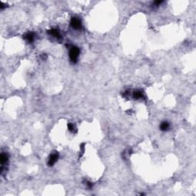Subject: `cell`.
Listing matches in <instances>:
<instances>
[{
	"instance_id": "obj_1",
	"label": "cell",
	"mask_w": 196,
	"mask_h": 196,
	"mask_svg": "<svg viewBox=\"0 0 196 196\" xmlns=\"http://www.w3.org/2000/svg\"><path fill=\"white\" fill-rule=\"evenodd\" d=\"M79 55H80V49L76 46H71L70 48V51H69V57H70V61L72 62V63L74 64L76 63L78 59Z\"/></svg>"
},
{
	"instance_id": "obj_3",
	"label": "cell",
	"mask_w": 196,
	"mask_h": 196,
	"mask_svg": "<svg viewBox=\"0 0 196 196\" xmlns=\"http://www.w3.org/2000/svg\"><path fill=\"white\" fill-rule=\"evenodd\" d=\"M70 25H71V27L74 28V29H81V26H82L81 20L76 17H73L72 19H71Z\"/></svg>"
},
{
	"instance_id": "obj_10",
	"label": "cell",
	"mask_w": 196,
	"mask_h": 196,
	"mask_svg": "<svg viewBox=\"0 0 196 196\" xmlns=\"http://www.w3.org/2000/svg\"><path fill=\"white\" fill-rule=\"evenodd\" d=\"M87 185L89 187V188H92V186H93L92 183H91V182H87Z\"/></svg>"
},
{
	"instance_id": "obj_9",
	"label": "cell",
	"mask_w": 196,
	"mask_h": 196,
	"mask_svg": "<svg viewBox=\"0 0 196 196\" xmlns=\"http://www.w3.org/2000/svg\"><path fill=\"white\" fill-rule=\"evenodd\" d=\"M67 127H68V130L70 132H74L75 130V127L74 126V124H72V123H68Z\"/></svg>"
},
{
	"instance_id": "obj_2",
	"label": "cell",
	"mask_w": 196,
	"mask_h": 196,
	"mask_svg": "<svg viewBox=\"0 0 196 196\" xmlns=\"http://www.w3.org/2000/svg\"><path fill=\"white\" fill-rule=\"evenodd\" d=\"M58 158H59V153L58 152L54 151L53 153H51V154L50 155V156L48 158V166H53L55 164V163L58 161Z\"/></svg>"
},
{
	"instance_id": "obj_8",
	"label": "cell",
	"mask_w": 196,
	"mask_h": 196,
	"mask_svg": "<svg viewBox=\"0 0 196 196\" xmlns=\"http://www.w3.org/2000/svg\"><path fill=\"white\" fill-rule=\"evenodd\" d=\"M8 156H7L6 154H4V153H2V154L1 155V157H0V162H1V164H2V165H3L5 163H7V161H8Z\"/></svg>"
},
{
	"instance_id": "obj_7",
	"label": "cell",
	"mask_w": 196,
	"mask_h": 196,
	"mask_svg": "<svg viewBox=\"0 0 196 196\" xmlns=\"http://www.w3.org/2000/svg\"><path fill=\"white\" fill-rule=\"evenodd\" d=\"M132 97L134 99L136 100H138V99H140L142 97H143V94H142V92L141 91H135L132 94Z\"/></svg>"
},
{
	"instance_id": "obj_11",
	"label": "cell",
	"mask_w": 196,
	"mask_h": 196,
	"mask_svg": "<svg viewBox=\"0 0 196 196\" xmlns=\"http://www.w3.org/2000/svg\"><path fill=\"white\" fill-rule=\"evenodd\" d=\"M162 2H163V1H156V2H155L154 3H155L156 5H159V4H161Z\"/></svg>"
},
{
	"instance_id": "obj_6",
	"label": "cell",
	"mask_w": 196,
	"mask_h": 196,
	"mask_svg": "<svg viewBox=\"0 0 196 196\" xmlns=\"http://www.w3.org/2000/svg\"><path fill=\"white\" fill-rule=\"evenodd\" d=\"M169 127H170V125L166 121H164L160 124V130L162 131H167L169 129Z\"/></svg>"
},
{
	"instance_id": "obj_4",
	"label": "cell",
	"mask_w": 196,
	"mask_h": 196,
	"mask_svg": "<svg viewBox=\"0 0 196 196\" xmlns=\"http://www.w3.org/2000/svg\"><path fill=\"white\" fill-rule=\"evenodd\" d=\"M48 32V34H51V36L55 37V38H58V39H61V34H60L59 31H58V29H51V30H49Z\"/></svg>"
},
{
	"instance_id": "obj_5",
	"label": "cell",
	"mask_w": 196,
	"mask_h": 196,
	"mask_svg": "<svg viewBox=\"0 0 196 196\" xmlns=\"http://www.w3.org/2000/svg\"><path fill=\"white\" fill-rule=\"evenodd\" d=\"M23 38L27 41L29 43H31L33 41L34 38V34L33 32H29V33H26L24 36H23Z\"/></svg>"
}]
</instances>
